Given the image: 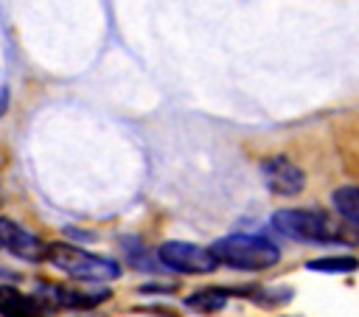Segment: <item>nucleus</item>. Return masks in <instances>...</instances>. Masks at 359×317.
<instances>
[{"label": "nucleus", "instance_id": "2", "mask_svg": "<svg viewBox=\"0 0 359 317\" xmlns=\"http://www.w3.org/2000/svg\"><path fill=\"white\" fill-rule=\"evenodd\" d=\"M210 252L219 264L241 272H261L280 261L278 244L255 233H230L210 244Z\"/></svg>", "mask_w": 359, "mask_h": 317}, {"label": "nucleus", "instance_id": "5", "mask_svg": "<svg viewBox=\"0 0 359 317\" xmlns=\"http://www.w3.org/2000/svg\"><path fill=\"white\" fill-rule=\"evenodd\" d=\"M261 177H264V185L278 194V196H294L306 188V174L300 166H294L289 157L283 154H275V157H266L261 163Z\"/></svg>", "mask_w": 359, "mask_h": 317}, {"label": "nucleus", "instance_id": "10", "mask_svg": "<svg viewBox=\"0 0 359 317\" xmlns=\"http://www.w3.org/2000/svg\"><path fill=\"white\" fill-rule=\"evenodd\" d=\"M359 267V261L353 255H328V258H314V261H306V269L311 272H353Z\"/></svg>", "mask_w": 359, "mask_h": 317}, {"label": "nucleus", "instance_id": "3", "mask_svg": "<svg viewBox=\"0 0 359 317\" xmlns=\"http://www.w3.org/2000/svg\"><path fill=\"white\" fill-rule=\"evenodd\" d=\"M45 258H48V264H53L56 269L67 272L76 281L98 283V281H115V278H121V264L118 261H112L107 255L87 252V250H81L76 244H67V241L48 244Z\"/></svg>", "mask_w": 359, "mask_h": 317}, {"label": "nucleus", "instance_id": "7", "mask_svg": "<svg viewBox=\"0 0 359 317\" xmlns=\"http://www.w3.org/2000/svg\"><path fill=\"white\" fill-rule=\"evenodd\" d=\"M56 311L42 295H25L14 286H0V314L3 317H48Z\"/></svg>", "mask_w": 359, "mask_h": 317}, {"label": "nucleus", "instance_id": "9", "mask_svg": "<svg viewBox=\"0 0 359 317\" xmlns=\"http://www.w3.org/2000/svg\"><path fill=\"white\" fill-rule=\"evenodd\" d=\"M331 202H334L337 213H339L348 224L359 227V188H356V185H342V188H337V191L331 194Z\"/></svg>", "mask_w": 359, "mask_h": 317}, {"label": "nucleus", "instance_id": "6", "mask_svg": "<svg viewBox=\"0 0 359 317\" xmlns=\"http://www.w3.org/2000/svg\"><path fill=\"white\" fill-rule=\"evenodd\" d=\"M0 247L8 250L14 258H22V261H45V252H48V244L34 236L28 227L17 224L14 219L8 216H0Z\"/></svg>", "mask_w": 359, "mask_h": 317}, {"label": "nucleus", "instance_id": "1", "mask_svg": "<svg viewBox=\"0 0 359 317\" xmlns=\"http://www.w3.org/2000/svg\"><path fill=\"white\" fill-rule=\"evenodd\" d=\"M272 227L300 244H359V227L311 208H283L272 213Z\"/></svg>", "mask_w": 359, "mask_h": 317}, {"label": "nucleus", "instance_id": "8", "mask_svg": "<svg viewBox=\"0 0 359 317\" xmlns=\"http://www.w3.org/2000/svg\"><path fill=\"white\" fill-rule=\"evenodd\" d=\"M230 300V292L222 289V286H205L194 295L185 297V309L191 311H199V314H213V311H222Z\"/></svg>", "mask_w": 359, "mask_h": 317}, {"label": "nucleus", "instance_id": "4", "mask_svg": "<svg viewBox=\"0 0 359 317\" xmlns=\"http://www.w3.org/2000/svg\"><path fill=\"white\" fill-rule=\"evenodd\" d=\"M157 261L165 269L182 272V275H208L219 267L210 247H199L191 241H163L157 247Z\"/></svg>", "mask_w": 359, "mask_h": 317}]
</instances>
